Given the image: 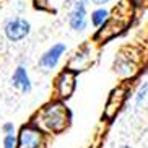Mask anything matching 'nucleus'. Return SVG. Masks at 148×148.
I'll use <instances>...</instances> for the list:
<instances>
[{"label": "nucleus", "mask_w": 148, "mask_h": 148, "mask_svg": "<svg viewBox=\"0 0 148 148\" xmlns=\"http://www.w3.org/2000/svg\"><path fill=\"white\" fill-rule=\"evenodd\" d=\"M41 121L49 130L60 132L69 124V112L62 104H51L41 112Z\"/></svg>", "instance_id": "1"}, {"label": "nucleus", "mask_w": 148, "mask_h": 148, "mask_svg": "<svg viewBox=\"0 0 148 148\" xmlns=\"http://www.w3.org/2000/svg\"><path fill=\"white\" fill-rule=\"evenodd\" d=\"M29 31H31V25L25 18H12L5 25V36L13 42L25 39L29 34Z\"/></svg>", "instance_id": "2"}, {"label": "nucleus", "mask_w": 148, "mask_h": 148, "mask_svg": "<svg viewBox=\"0 0 148 148\" xmlns=\"http://www.w3.org/2000/svg\"><path fill=\"white\" fill-rule=\"evenodd\" d=\"M42 132L36 127H23L18 137V148H41Z\"/></svg>", "instance_id": "3"}, {"label": "nucleus", "mask_w": 148, "mask_h": 148, "mask_svg": "<svg viewBox=\"0 0 148 148\" xmlns=\"http://www.w3.org/2000/svg\"><path fill=\"white\" fill-rule=\"evenodd\" d=\"M86 2L88 0H75L73 8L70 12L69 25L75 31H83L86 28Z\"/></svg>", "instance_id": "4"}, {"label": "nucleus", "mask_w": 148, "mask_h": 148, "mask_svg": "<svg viewBox=\"0 0 148 148\" xmlns=\"http://www.w3.org/2000/svg\"><path fill=\"white\" fill-rule=\"evenodd\" d=\"M67 51V46L65 44H54L51 49H47L46 52L42 54V57L39 59V67L42 70H46V72H49V70H52L54 67L59 64V60H60L62 54Z\"/></svg>", "instance_id": "5"}, {"label": "nucleus", "mask_w": 148, "mask_h": 148, "mask_svg": "<svg viewBox=\"0 0 148 148\" xmlns=\"http://www.w3.org/2000/svg\"><path fill=\"white\" fill-rule=\"evenodd\" d=\"M75 90V75L72 72H62L57 78V93L60 98H69Z\"/></svg>", "instance_id": "6"}, {"label": "nucleus", "mask_w": 148, "mask_h": 148, "mask_svg": "<svg viewBox=\"0 0 148 148\" xmlns=\"http://www.w3.org/2000/svg\"><path fill=\"white\" fill-rule=\"evenodd\" d=\"M12 85H13L16 90H20L21 93H29L31 91V80L29 75H28L26 69L23 65L16 67V70L13 72V77H12Z\"/></svg>", "instance_id": "7"}, {"label": "nucleus", "mask_w": 148, "mask_h": 148, "mask_svg": "<svg viewBox=\"0 0 148 148\" xmlns=\"http://www.w3.org/2000/svg\"><path fill=\"white\" fill-rule=\"evenodd\" d=\"M106 18H108V10L98 8L91 13V23L95 25V26H101V25L106 21Z\"/></svg>", "instance_id": "8"}, {"label": "nucleus", "mask_w": 148, "mask_h": 148, "mask_svg": "<svg viewBox=\"0 0 148 148\" xmlns=\"http://www.w3.org/2000/svg\"><path fill=\"white\" fill-rule=\"evenodd\" d=\"M16 147V138H15L13 134H7L3 140V148H15Z\"/></svg>", "instance_id": "9"}, {"label": "nucleus", "mask_w": 148, "mask_h": 148, "mask_svg": "<svg viewBox=\"0 0 148 148\" xmlns=\"http://www.w3.org/2000/svg\"><path fill=\"white\" fill-rule=\"evenodd\" d=\"M147 93H148V85H143L138 90V95H137V104H142V101L147 98Z\"/></svg>", "instance_id": "10"}, {"label": "nucleus", "mask_w": 148, "mask_h": 148, "mask_svg": "<svg viewBox=\"0 0 148 148\" xmlns=\"http://www.w3.org/2000/svg\"><path fill=\"white\" fill-rule=\"evenodd\" d=\"M3 132H5V134H13V132H15V125H13V124H5V125H3Z\"/></svg>", "instance_id": "11"}, {"label": "nucleus", "mask_w": 148, "mask_h": 148, "mask_svg": "<svg viewBox=\"0 0 148 148\" xmlns=\"http://www.w3.org/2000/svg\"><path fill=\"white\" fill-rule=\"evenodd\" d=\"M95 5H104V3H108L109 0H91Z\"/></svg>", "instance_id": "12"}, {"label": "nucleus", "mask_w": 148, "mask_h": 148, "mask_svg": "<svg viewBox=\"0 0 148 148\" xmlns=\"http://www.w3.org/2000/svg\"><path fill=\"white\" fill-rule=\"evenodd\" d=\"M121 148H132V147H129V145H124V147H121Z\"/></svg>", "instance_id": "13"}]
</instances>
